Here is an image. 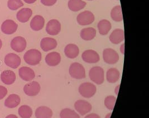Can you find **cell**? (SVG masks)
Listing matches in <instances>:
<instances>
[{
  "label": "cell",
  "mask_w": 149,
  "mask_h": 118,
  "mask_svg": "<svg viewBox=\"0 0 149 118\" xmlns=\"http://www.w3.org/2000/svg\"><path fill=\"white\" fill-rule=\"evenodd\" d=\"M125 39V32L124 31L120 29L117 28L112 31L109 36V40L113 44H119L122 42Z\"/></svg>",
  "instance_id": "18"
},
{
  "label": "cell",
  "mask_w": 149,
  "mask_h": 118,
  "mask_svg": "<svg viewBox=\"0 0 149 118\" xmlns=\"http://www.w3.org/2000/svg\"><path fill=\"white\" fill-rule=\"evenodd\" d=\"M18 28V25L13 20H6L1 25L2 32L6 35H11L15 33Z\"/></svg>",
  "instance_id": "13"
},
{
  "label": "cell",
  "mask_w": 149,
  "mask_h": 118,
  "mask_svg": "<svg viewBox=\"0 0 149 118\" xmlns=\"http://www.w3.org/2000/svg\"><path fill=\"white\" fill-rule=\"evenodd\" d=\"M4 61L7 66L17 69L20 65L21 60L19 56L14 53H9L5 57Z\"/></svg>",
  "instance_id": "11"
},
{
  "label": "cell",
  "mask_w": 149,
  "mask_h": 118,
  "mask_svg": "<svg viewBox=\"0 0 149 118\" xmlns=\"http://www.w3.org/2000/svg\"><path fill=\"white\" fill-rule=\"evenodd\" d=\"M82 60L88 63H95L99 62L100 57L99 54L93 50H87L81 54Z\"/></svg>",
  "instance_id": "9"
},
{
  "label": "cell",
  "mask_w": 149,
  "mask_h": 118,
  "mask_svg": "<svg viewBox=\"0 0 149 118\" xmlns=\"http://www.w3.org/2000/svg\"><path fill=\"white\" fill-rule=\"evenodd\" d=\"M25 2L28 4H32L35 3L37 0H24Z\"/></svg>",
  "instance_id": "37"
},
{
  "label": "cell",
  "mask_w": 149,
  "mask_h": 118,
  "mask_svg": "<svg viewBox=\"0 0 149 118\" xmlns=\"http://www.w3.org/2000/svg\"><path fill=\"white\" fill-rule=\"evenodd\" d=\"M35 115L36 118H52L53 112L49 107L41 106L36 109Z\"/></svg>",
  "instance_id": "19"
},
{
  "label": "cell",
  "mask_w": 149,
  "mask_h": 118,
  "mask_svg": "<svg viewBox=\"0 0 149 118\" xmlns=\"http://www.w3.org/2000/svg\"><path fill=\"white\" fill-rule=\"evenodd\" d=\"M69 74L75 79H83L86 77V70L80 63H72L69 68Z\"/></svg>",
  "instance_id": "3"
},
{
  "label": "cell",
  "mask_w": 149,
  "mask_h": 118,
  "mask_svg": "<svg viewBox=\"0 0 149 118\" xmlns=\"http://www.w3.org/2000/svg\"><path fill=\"white\" fill-rule=\"evenodd\" d=\"M61 31V24L60 22L55 20H51L47 22L46 26V31L47 34L55 36L58 35Z\"/></svg>",
  "instance_id": "12"
},
{
  "label": "cell",
  "mask_w": 149,
  "mask_h": 118,
  "mask_svg": "<svg viewBox=\"0 0 149 118\" xmlns=\"http://www.w3.org/2000/svg\"><path fill=\"white\" fill-rule=\"evenodd\" d=\"M45 63L50 66H56L61 61V56L57 52H52L46 56Z\"/></svg>",
  "instance_id": "16"
},
{
  "label": "cell",
  "mask_w": 149,
  "mask_h": 118,
  "mask_svg": "<svg viewBox=\"0 0 149 118\" xmlns=\"http://www.w3.org/2000/svg\"><path fill=\"white\" fill-rule=\"evenodd\" d=\"M86 2L82 0H69L68 6L70 11L78 12L86 7Z\"/></svg>",
  "instance_id": "25"
},
{
  "label": "cell",
  "mask_w": 149,
  "mask_h": 118,
  "mask_svg": "<svg viewBox=\"0 0 149 118\" xmlns=\"http://www.w3.org/2000/svg\"><path fill=\"white\" fill-rule=\"evenodd\" d=\"M84 118H101L100 116L98 115L97 114L95 113H92L87 115Z\"/></svg>",
  "instance_id": "35"
},
{
  "label": "cell",
  "mask_w": 149,
  "mask_h": 118,
  "mask_svg": "<svg viewBox=\"0 0 149 118\" xmlns=\"http://www.w3.org/2000/svg\"><path fill=\"white\" fill-rule=\"evenodd\" d=\"M58 43L56 40L53 38L44 37L41 40V48L45 52H47L55 49Z\"/></svg>",
  "instance_id": "14"
},
{
  "label": "cell",
  "mask_w": 149,
  "mask_h": 118,
  "mask_svg": "<svg viewBox=\"0 0 149 118\" xmlns=\"http://www.w3.org/2000/svg\"><path fill=\"white\" fill-rule=\"evenodd\" d=\"M33 14V11L29 8H24L18 11L16 14L17 20L21 23H25L29 20Z\"/></svg>",
  "instance_id": "20"
},
{
  "label": "cell",
  "mask_w": 149,
  "mask_h": 118,
  "mask_svg": "<svg viewBox=\"0 0 149 118\" xmlns=\"http://www.w3.org/2000/svg\"><path fill=\"white\" fill-rule=\"evenodd\" d=\"M120 77V72L116 68H111L107 70L106 73V79L109 83H115Z\"/></svg>",
  "instance_id": "27"
},
{
  "label": "cell",
  "mask_w": 149,
  "mask_h": 118,
  "mask_svg": "<svg viewBox=\"0 0 149 118\" xmlns=\"http://www.w3.org/2000/svg\"><path fill=\"white\" fill-rule=\"evenodd\" d=\"M120 51L121 54L124 55L125 54V43H122L120 47Z\"/></svg>",
  "instance_id": "36"
},
{
  "label": "cell",
  "mask_w": 149,
  "mask_h": 118,
  "mask_svg": "<svg viewBox=\"0 0 149 118\" xmlns=\"http://www.w3.org/2000/svg\"><path fill=\"white\" fill-rule=\"evenodd\" d=\"M111 113H109V114L107 116H106V118H110V116H111Z\"/></svg>",
  "instance_id": "41"
},
{
  "label": "cell",
  "mask_w": 149,
  "mask_h": 118,
  "mask_svg": "<svg viewBox=\"0 0 149 118\" xmlns=\"http://www.w3.org/2000/svg\"><path fill=\"white\" fill-rule=\"evenodd\" d=\"M97 31L93 28H84L81 31V37L85 41H91L94 39L96 36Z\"/></svg>",
  "instance_id": "24"
},
{
  "label": "cell",
  "mask_w": 149,
  "mask_h": 118,
  "mask_svg": "<svg viewBox=\"0 0 149 118\" xmlns=\"http://www.w3.org/2000/svg\"><path fill=\"white\" fill-rule=\"evenodd\" d=\"M7 94V89L3 86L0 85V100L3 99L6 96Z\"/></svg>",
  "instance_id": "34"
},
{
  "label": "cell",
  "mask_w": 149,
  "mask_h": 118,
  "mask_svg": "<svg viewBox=\"0 0 149 118\" xmlns=\"http://www.w3.org/2000/svg\"><path fill=\"white\" fill-rule=\"evenodd\" d=\"M2 42L1 40L0 39V50H1V48H2Z\"/></svg>",
  "instance_id": "40"
},
{
  "label": "cell",
  "mask_w": 149,
  "mask_h": 118,
  "mask_svg": "<svg viewBox=\"0 0 149 118\" xmlns=\"http://www.w3.org/2000/svg\"><path fill=\"white\" fill-rule=\"evenodd\" d=\"M41 3L46 6H53L57 2V0H40Z\"/></svg>",
  "instance_id": "33"
},
{
  "label": "cell",
  "mask_w": 149,
  "mask_h": 118,
  "mask_svg": "<svg viewBox=\"0 0 149 118\" xmlns=\"http://www.w3.org/2000/svg\"><path fill=\"white\" fill-rule=\"evenodd\" d=\"M27 46V42L25 38L21 36L14 37L11 41V48L17 52L24 51Z\"/></svg>",
  "instance_id": "8"
},
{
  "label": "cell",
  "mask_w": 149,
  "mask_h": 118,
  "mask_svg": "<svg viewBox=\"0 0 149 118\" xmlns=\"http://www.w3.org/2000/svg\"><path fill=\"white\" fill-rule=\"evenodd\" d=\"M103 59L105 63L113 65L119 61L120 57L118 54L115 50L107 48L104 49L103 51Z\"/></svg>",
  "instance_id": "5"
},
{
  "label": "cell",
  "mask_w": 149,
  "mask_h": 118,
  "mask_svg": "<svg viewBox=\"0 0 149 118\" xmlns=\"http://www.w3.org/2000/svg\"><path fill=\"white\" fill-rule=\"evenodd\" d=\"M16 74L12 70H5L1 74V80L2 82L9 85L14 83L16 80Z\"/></svg>",
  "instance_id": "17"
},
{
  "label": "cell",
  "mask_w": 149,
  "mask_h": 118,
  "mask_svg": "<svg viewBox=\"0 0 149 118\" xmlns=\"http://www.w3.org/2000/svg\"><path fill=\"white\" fill-rule=\"evenodd\" d=\"M23 6L24 3L21 0H8L7 2V6L9 9L13 11L17 10Z\"/></svg>",
  "instance_id": "32"
},
{
  "label": "cell",
  "mask_w": 149,
  "mask_h": 118,
  "mask_svg": "<svg viewBox=\"0 0 149 118\" xmlns=\"http://www.w3.org/2000/svg\"><path fill=\"white\" fill-rule=\"evenodd\" d=\"M94 14L89 11H84L79 14L77 17L78 23L81 26H87L92 24L95 21Z\"/></svg>",
  "instance_id": "6"
},
{
  "label": "cell",
  "mask_w": 149,
  "mask_h": 118,
  "mask_svg": "<svg viewBox=\"0 0 149 118\" xmlns=\"http://www.w3.org/2000/svg\"><path fill=\"white\" fill-rule=\"evenodd\" d=\"M20 97L17 94H13L10 95L5 100L4 104L8 108L13 109L17 107L20 104Z\"/></svg>",
  "instance_id": "23"
},
{
  "label": "cell",
  "mask_w": 149,
  "mask_h": 118,
  "mask_svg": "<svg viewBox=\"0 0 149 118\" xmlns=\"http://www.w3.org/2000/svg\"><path fill=\"white\" fill-rule=\"evenodd\" d=\"M18 113L21 118H31L33 115V109L30 106L24 105L19 108Z\"/></svg>",
  "instance_id": "29"
},
{
  "label": "cell",
  "mask_w": 149,
  "mask_h": 118,
  "mask_svg": "<svg viewBox=\"0 0 149 118\" xmlns=\"http://www.w3.org/2000/svg\"><path fill=\"white\" fill-rule=\"evenodd\" d=\"M89 77L93 83L97 85H101L104 80V70L100 66L93 67L89 70Z\"/></svg>",
  "instance_id": "2"
},
{
  "label": "cell",
  "mask_w": 149,
  "mask_h": 118,
  "mask_svg": "<svg viewBox=\"0 0 149 118\" xmlns=\"http://www.w3.org/2000/svg\"><path fill=\"white\" fill-rule=\"evenodd\" d=\"M97 28L99 33L101 35L104 36L109 34L112 28V25L109 20L103 19L99 21L97 25Z\"/></svg>",
  "instance_id": "26"
},
{
  "label": "cell",
  "mask_w": 149,
  "mask_h": 118,
  "mask_svg": "<svg viewBox=\"0 0 149 118\" xmlns=\"http://www.w3.org/2000/svg\"><path fill=\"white\" fill-rule=\"evenodd\" d=\"M78 91L83 97L91 98L97 92V88L93 83L88 82L84 83L80 85Z\"/></svg>",
  "instance_id": "4"
},
{
  "label": "cell",
  "mask_w": 149,
  "mask_h": 118,
  "mask_svg": "<svg viewBox=\"0 0 149 118\" xmlns=\"http://www.w3.org/2000/svg\"><path fill=\"white\" fill-rule=\"evenodd\" d=\"M60 117L61 118H80V116L74 110L69 108H65L61 110Z\"/></svg>",
  "instance_id": "30"
},
{
  "label": "cell",
  "mask_w": 149,
  "mask_h": 118,
  "mask_svg": "<svg viewBox=\"0 0 149 118\" xmlns=\"http://www.w3.org/2000/svg\"><path fill=\"white\" fill-rule=\"evenodd\" d=\"M41 53L36 49H30L25 52L24 55V59L25 63L29 65L35 66L40 63Z\"/></svg>",
  "instance_id": "1"
},
{
  "label": "cell",
  "mask_w": 149,
  "mask_h": 118,
  "mask_svg": "<svg viewBox=\"0 0 149 118\" xmlns=\"http://www.w3.org/2000/svg\"><path fill=\"white\" fill-rule=\"evenodd\" d=\"M120 85H117V86L116 87L115 91L116 94L117 95H118V91H119V89H120Z\"/></svg>",
  "instance_id": "38"
},
{
  "label": "cell",
  "mask_w": 149,
  "mask_h": 118,
  "mask_svg": "<svg viewBox=\"0 0 149 118\" xmlns=\"http://www.w3.org/2000/svg\"><path fill=\"white\" fill-rule=\"evenodd\" d=\"M116 100V97L112 95H109L106 97L104 99V103L106 108L110 110H113L115 106Z\"/></svg>",
  "instance_id": "31"
},
{
  "label": "cell",
  "mask_w": 149,
  "mask_h": 118,
  "mask_svg": "<svg viewBox=\"0 0 149 118\" xmlns=\"http://www.w3.org/2000/svg\"><path fill=\"white\" fill-rule=\"evenodd\" d=\"M64 53L69 59H74L79 55V49L77 45L73 43H70L65 46Z\"/></svg>",
  "instance_id": "21"
},
{
  "label": "cell",
  "mask_w": 149,
  "mask_h": 118,
  "mask_svg": "<svg viewBox=\"0 0 149 118\" xmlns=\"http://www.w3.org/2000/svg\"><path fill=\"white\" fill-rule=\"evenodd\" d=\"M19 74L21 79L26 81H31L35 77L34 70L26 66H24L20 68L19 70Z\"/></svg>",
  "instance_id": "15"
},
{
  "label": "cell",
  "mask_w": 149,
  "mask_h": 118,
  "mask_svg": "<svg viewBox=\"0 0 149 118\" xmlns=\"http://www.w3.org/2000/svg\"><path fill=\"white\" fill-rule=\"evenodd\" d=\"M45 20L40 15L35 16L30 22V27L35 31L41 30L44 26Z\"/></svg>",
  "instance_id": "22"
},
{
  "label": "cell",
  "mask_w": 149,
  "mask_h": 118,
  "mask_svg": "<svg viewBox=\"0 0 149 118\" xmlns=\"http://www.w3.org/2000/svg\"><path fill=\"white\" fill-rule=\"evenodd\" d=\"M74 108L76 111L83 116L92 110V106L87 101L84 100H78L75 103Z\"/></svg>",
  "instance_id": "7"
},
{
  "label": "cell",
  "mask_w": 149,
  "mask_h": 118,
  "mask_svg": "<svg viewBox=\"0 0 149 118\" xmlns=\"http://www.w3.org/2000/svg\"><path fill=\"white\" fill-rule=\"evenodd\" d=\"M87 1H93V0H87Z\"/></svg>",
  "instance_id": "42"
},
{
  "label": "cell",
  "mask_w": 149,
  "mask_h": 118,
  "mask_svg": "<svg viewBox=\"0 0 149 118\" xmlns=\"http://www.w3.org/2000/svg\"><path fill=\"white\" fill-rule=\"evenodd\" d=\"M111 17L115 22H118L123 21L122 8L120 5L116 6L112 9L111 11Z\"/></svg>",
  "instance_id": "28"
},
{
  "label": "cell",
  "mask_w": 149,
  "mask_h": 118,
  "mask_svg": "<svg viewBox=\"0 0 149 118\" xmlns=\"http://www.w3.org/2000/svg\"></svg>",
  "instance_id": "43"
},
{
  "label": "cell",
  "mask_w": 149,
  "mask_h": 118,
  "mask_svg": "<svg viewBox=\"0 0 149 118\" xmlns=\"http://www.w3.org/2000/svg\"><path fill=\"white\" fill-rule=\"evenodd\" d=\"M5 118H19L16 115L14 114H10L7 115V117Z\"/></svg>",
  "instance_id": "39"
},
{
  "label": "cell",
  "mask_w": 149,
  "mask_h": 118,
  "mask_svg": "<svg viewBox=\"0 0 149 118\" xmlns=\"http://www.w3.org/2000/svg\"><path fill=\"white\" fill-rule=\"evenodd\" d=\"M40 85L37 81H32L26 84L24 87V91L29 97H35L40 91Z\"/></svg>",
  "instance_id": "10"
}]
</instances>
